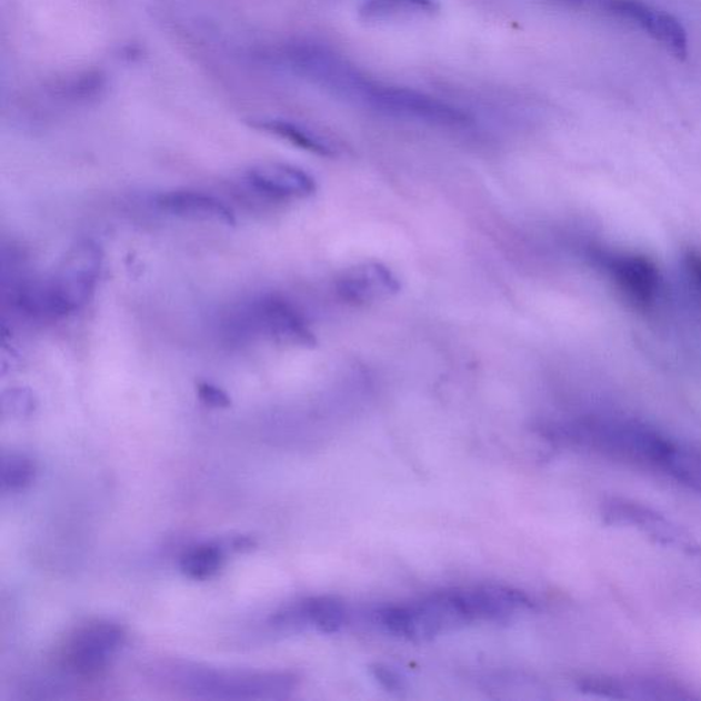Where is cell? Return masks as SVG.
<instances>
[{"mask_svg": "<svg viewBox=\"0 0 701 701\" xmlns=\"http://www.w3.org/2000/svg\"><path fill=\"white\" fill-rule=\"evenodd\" d=\"M102 263L103 253L96 241H78L54 273L17 287V309L38 321H58L73 314L90 303Z\"/></svg>", "mask_w": 701, "mask_h": 701, "instance_id": "6da1fadb", "label": "cell"}, {"mask_svg": "<svg viewBox=\"0 0 701 701\" xmlns=\"http://www.w3.org/2000/svg\"><path fill=\"white\" fill-rule=\"evenodd\" d=\"M559 440L664 474L677 441L644 425L623 421H584L552 430Z\"/></svg>", "mask_w": 701, "mask_h": 701, "instance_id": "7a4b0ae2", "label": "cell"}, {"mask_svg": "<svg viewBox=\"0 0 701 701\" xmlns=\"http://www.w3.org/2000/svg\"><path fill=\"white\" fill-rule=\"evenodd\" d=\"M388 633L410 641H429L440 634L480 622L470 588L433 593L421 602L385 607L374 614Z\"/></svg>", "mask_w": 701, "mask_h": 701, "instance_id": "3957f363", "label": "cell"}, {"mask_svg": "<svg viewBox=\"0 0 701 701\" xmlns=\"http://www.w3.org/2000/svg\"><path fill=\"white\" fill-rule=\"evenodd\" d=\"M280 57L294 74L341 98L359 100L369 84V80L327 46L294 41L282 49Z\"/></svg>", "mask_w": 701, "mask_h": 701, "instance_id": "277c9868", "label": "cell"}, {"mask_svg": "<svg viewBox=\"0 0 701 701\" xmlns=\"http://www.w3.org/2000/svg\"><path fill=\"white\" fill-rule=\"evenodd\" d=\"M359 102L377 113L429 126L461 128L471 122L470 116L463 110L411 88L382 86L370 81Z\"/></svg>", "mask_w": 701, "mask_h": 701, "instance_id": "5b68a950", "label": "cell"}, {"mask_svg": "<svg viewBox=\"0 0 701 701\" xmlns=\"http://www.w3.org/2000/svg\"><path fill=\"white\" fill-rule=\"evenodd\" d=\"M123 640L126 633L116 623H88L68 641L64 648V663L82 679H97L108 670Z\"/></svg>", "mask_w": 701, "mask_h": 701, "instance_id": "8992f818", "label": "cell"}, {"mask_svg": "<svg viewBox=\"0 0 701 701\" xmlns=\"http://www.w3.org/2000/svg\"><path fill=\"white\" fill-rule=\"evenodd\" d=\"M604 522L609 525L627 527L653 539L659 544L679 548L689 553L698 552V541L669 518L651 507L628 499H610L602 507Z\"/></svg>", "mask_w": 701, "mask_h": 701, "instance_id": "52a82bcc", "label": "cell"}, {"mask_svg": "<svg viewBox=\"0 0 701 701\" xmlns=\"http://www.w3.org/2000/svg\"><path fill=\"white\" fill-rule=\"evenodd\" d=\"M247 312L249 327L276 343L308 349L317 343L302 312L286 299L268 294L252 302Z\"/></svg>", "mask_w": 701, "mask_h": 701, "instance_id": "ba28073f", "label": "cell"}, {"mask_svg": "<svg viewBox=\"0 0 701 701\" xmlns=\"http://www.w3.org/2000/svg\"><path fill=\"white\" fill-rule=\"evenodd\" d=\"M604 9L638 26L640 29L677 58L688 56V34L685 28L674 16L652 8L641 0H602Z\"/></svg>", "mask_w": 701, "mask_h": 701, "instance_id": "9c48e42d", "label": "cell"}, {"mask_svg": "<svg viewBox=\"0 0 701 701\" xmlns=\"http://www.w3.org/2000/svg\"><path fill=\"white\" fill-rule=\"evenodd\" d=\"M624 298L641 310L655 303L659 291V272L650 258L639 253H611L599 257Z\"/></svg>", "mask_w": 701, "mask_h": 701, "instance_id": "30bf717a", "label": "cell"}, {"mask_svg": "<svg viewBox=\"0 0 701 701\" xmlns=\"http://www.w3.org/2000/svg\"><path fill=\"white\" fill-rule=\"evenodd\" d=\"M191 683L193 691L217 693L221 698L227 693L228 698H238L249 694L250 698L280 699L291 693L298 685L297 677L292 674H262V675H231L221 673H192L186 680Z\"/></svg>", "mask_w": 701, "mask_h": 701, "instance_id": "8fae6325", "label": "cell"}, {"mask_svg": "<svg viewBox=\"0 0 701 701\" xmlns=\"http://www.w3.org/2000/svg\"><path fill=\"white\" fill-rule=\"evenodd\" d=\"M400 291L399 280L381 263H363L347 270L336 281L339 298L351 304H367Z\"/></svg>", "mask_w": 701, "mask_h": 701, "instance_id": "7c38bea8", "label": "cell"}, {"mask_svg": "<svg viewBox=\"0 0 701 701\" xmlns=\"http://www.w3.org/2000/svg\"><path fill=\"white\" fill-rule=\"evenodd\" d=\"M349 614L343 602L331 597L310 598L274 617V624L284 629L314 628L321 633H336L346 627Z\"/></svg>", "mask_w": 701, "mask_h": 701, "instance_id": "4fadbf2b", "label": "cell"}, {"mask_svg": "<svg viewBox=\"0 0 701 701\" xmlns=\"http://www.w3.org/2000/svg\"><path fill=\"white\" fill-rule=\"evenodd\" d=\"M247 182L269 198H306L316 192L314 179L304 170L284 163H264L246 174Z\"/></svg>", "mask_w": 701, "mask_h": 701, "instance_id": "5bb4252c", "label": "cell"}, {"mask_svg": "<svg viewBox=\"0 0 701 701\" xmlns=\"http://www.w3.org/2000/svg\"><path fill=\"white\" fill-rule=\"evenodd\" d=\"M157 206L164 213L177 217L216 221L227 227L236 226V217L231 208L208 193L187 190L161 193L157 198Z\"/></svg>", "mask_w": 701, "mask_h": 701, "instance_id": "9a60e30c", "label": "cell"}, {"mask_svg": "<svg viewBox=\"0 0 701 701\" xmlns=\"http://www.w3.org/2000/svg\"><path fill=\"white\" fill-rule=\"evenodd\" d=\"M581 691L615 699H670L668 688L650 680H618L614 677H587L579 683Z\"/></svg>", "mask_w": 701, "mask_h": 701, "instance_id": "2e32d148", "label": "cell"}, {"mask_svg": "<svg viewBox=\"0 0 701 701\" xmlns=\"http://www.w3.org/2000/svg\"><path fill=\"white\" fill-rule=\"evenodd\" d=\"M250 126L288 140L293 146L299 147V149L312 152V154L321 157L334 156V150L326 140L318 138L317 134L306 131V129L299 126H294L292 122L282 120H256L250 122Z\"/></svg>", "mask_w": 701, "mask_h": 701, "instance_id": "e0dca14e", "label": "cell"}, {"mask_svg": "<svg viewBox=\"0 0 701 701\" xmlns=\"http://www.w3.org/2000/svg\"><path fill=\"white\" fill-rule=\"evenodd\" d=\"M435 0H363L359 16L368 21H382L402 14H434Z\"/></svg>", "mask_w": 701, "mask_h": 701, "instance_id": "ac0fdd59", "label": "cell"}, {"mask_svg": "<svg viewBox=\"0 0 701 701\" xmlns=\"http://www.w3.org/2000/svg\"><path fill=\"white\" fill-rule=\"evenodd\" d=\"M665 477L677 484L701 492V451L687 444H677Z\"/></svg>", "mask_w": 701, "mask_h": 701, "instance_id": "d6986e66", "label": "cell"}, {"mask_svg": "<svg viewBox=\"0 0 701 701\" xmlns=\"http://www.w3.org/2000/svg\"><path fill=\"white\" fill-rule=\"evenodd\" d=\"M223 561L222 548L216 544H203L187 551L181 558L182 573L192 580L204 581L211 579L221 569Z\"/></svg>", "mask_w": 701, "mask_h": 701, "instance_id": "ffe728a7", "label": "cell"}, {"mask_svg": "<svg viewBox=\"0 0 701 701\" xmlns=\"http://www.w3.org/2000/svg\"><path fill=\"white\" fill-rule=\"evenodd\" d=\"M34 475H37V467L32 459L20 453H9L2 458L0 481L8 491H22L32 484Z\"/></svg>", "mask_w": 701, "mask_h": 701, "instance_id": "44dd1931", "label": "cell"}, {"mask_svg": "<svg viewBox=\"0 0 701 701\" xmlns=\"http://www.w3.org/2000/svg\"><path fill=\"white\" fill-rule=\"evenodd\" d=\"M3 411L10 414L27 415L34 410V399L31 392L26 390H11L3 394Z\"/></svg>", "mask_w": 701, "mask_h": 701, "instance_id": "7402d4cb", "label": "cell"}, {"mask_svg": "<svg viewBox=\"0 0 701 701\" xmlns=\"http://www.w3.org/2000/svg\"><path fill=\"white\" fill-rule=\"evenodd\" d=\"M197 393L200 402L213 409H228L231 405V398L221 388L211 382L200 381L197 384Z\"/></svg>", "mask_w": 701, "mask_h": 701, "instance_id": "603a6c76", "label": "cell"}, {"mask_svg": "<svg viewBox=\"0 0 701 701\" xmlns=\"http://www.w3.org/2000/svg\"><path fill=\"white\" fill-rule=\"evenodd\" d=\"M371 674L374 679L381 683L382 688H385L388 692L403 691L404 681L402 677L391 668L384 664H375L371 668Z\"/></svg>", "mask_w": 701, "mask_h": 701, "instance_id": "cb8c5ba5", "label": "cell"}, {"mask_svg": "<svg viewBox=\"0 0 701 701\" xmlns=\"http://www.w3.org/2000/svg\"><path fill=\"white\" fill-rule=\"evenodd\" d=\"M683 263L694 287L701 293V252L697 249H688L683 256Z\"/></svg>", "mask_w": 701, "mask_h": 701, "instance_id": "d4e9b609", "label": "cell"}]
</instances>
